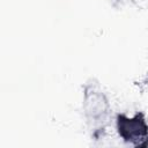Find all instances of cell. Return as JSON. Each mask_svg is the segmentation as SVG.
<instances>
[{"label":"cell","instance_id":"cell-1","mask_svg":"<svg viewBox=\"0 0 148 148\" xmlns=\"http://www.w3.org/2000/svg\"><path fill=\"white\" fill-rule=\"evenodd\" d=\"M117 130L124 141L135 146H142L148 140V124L142 113H136L131 118L119 114L117 117Z\"/></svg>","mask_w":148,"mask_h":148},{"label":"cell","instance_id":"cell-2","mask_svg":"<svg viewBox=\"0 0 148 148\" xmlns=\"http://www.w3.org/2000/svg\"><path fill=\"white\" fill-rule=\"evenodd\" d=\"M83 111L86 118L92 126L103 125L110 114V104L105 95L95 89H88L84 92Z\"/></svg>","mask_w":148,"mask_h":148}]
</instances>
